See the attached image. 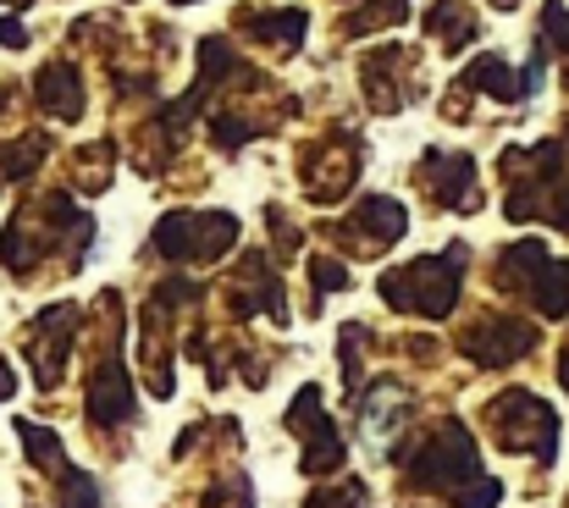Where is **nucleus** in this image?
Here are the masks:
<instances>
[{
	"label": "nucleus",
	"mask_w": 569,
	"mask_h": 508,
	"mask_svg": "<svg viewBox=\"0 0 569 508\" xmlns=\"http://www.w3.org/2000/svg\"><path fill=\"white\" fill-rule=\"evenodd\" d=\"M492 437L515 454H537V459L559 454V420L537 392H503L492 404Z\"/></svg>",
	"instance_id": "1"
},
{
	"label": "nucleus",
	"mask_w": 569,
	"mask_h": 508,
	"mask_svg": "<svg viewBox=\"0 0 569 508\" xmlns=\"http://www.w3.org/2000/svg\"><path fill=\"white\" fill-rule=\"evenodd\" d=\"M459 249L453 255H437V260H415L409 271H392L387 277V305L398 310H420V316H442L459 293Z\"/></svg>",
	"instance_id": "2"
},
{
	"label": "nucleus",
	"mask_w": 569,
	"mask_h": 508,
	"mask_svg": "<svg viewBox=\"0 0 569 508\" xmlns=\"http://www.w3.org/2000/svg\"><path fill=\"white\" fill-rule=\"evenodd\" d=\"M503 282H509V288H526V293L542 305V316H569V266L553 260L542 243L509 249V255H503Z\"/></svg>",
	"instance_id": "3"
},
{
	"label": "nucleus",
	"mask_w": 569,
	"mask_h": 508,
	"mask_svg": "<svg viewBox=\"0 0 569 508\" xmlns=\"http://www.w3.org/2000/svg\"><path fill=\"white\" fill-rule=\"evenodd\" d=\"M403 415H409V392H403V387L381 381L377 392H366V404H360V431H366V442L381 448V442L403 426Z\"/></svg>",
	"instance_id": "4"
},
{
	"label": "nucleus",
	"mask_w": 569,
	"mask_h": 508,
	"mask_svg": "<svg viewBox=\"0 0 569 508\" xmlns=\"http://www.w3.org/2000/svg\"><path fill=\"white\" fill-rule=\"evenodd\" d=\"M403 67H415V56H409V50H398V44H392V50H377V56L366 61L360 83H366V94L377 100L381 111H392V106L409 94V89L398 83V78H403Z\"/></svg>",
	"instance_id": "5"
},
{
	"label": "nucleus",
	"mask_w": 569,
	"mask_h": 508,
	"mask_svg": "<svg viewBox=\"0 0 569 508\" xmlns=\"http://www.w3.org/2000/svg\"><path fill=\"white\" fill-rule=\"evenodd\" d=\"M39 106H44V111H56L61 122L83 117V83H78V72H72L67 61L39 72Z\"/></svg>",
	"instance_id": "6"
},
{
	"label": "nucleus",
	"mask_w": 569,
	"mask_h": 508,
	"mask_svg": "<svg viewBox=\"0 0 569 508\" xmlns=\"http://www.w3.org/2000/svg\"><path fill=\"white\" fill-rule=\"evenodd\" d=\"M426 28H431L448 50H465V44L476 39V11H470L465 0H437V6L426 11Z\"/></svg>",
	"instance_id": "7"
},
{
	"label": "nucleus",
	"mask_w": 569,
	"mask_h": 508,
	"mask_svg": "<svg viewBox=\"0 0 569 508\" xmlns=\"http://www.w3.org/2000/svg\"><path fill=\"white\" fill-rule=\"evenodd\" d=\"M243 28H249L254 39L277 44V50H299V39H305V11H249Z\"/></svg>",
	"instance_id": "8"
},
{
	"label": "nucleus",
	"mask_w": 569,
	"mask_h": 508,
	"mask_svg": "<svg viewBox=\"0 0 569 508\" xmlns=\"http://www.w3.org/2000/svg\"><path fill=\"white\" fill-rule=\"evenodd\" d=\"M392 22H409V0H366L355 17H349V33H377Z\"/></svg>",
	"instance_id": "9"
},
{
	"label": "nucleus",
	"mask_w": 569,
	"mask_h": 508,
	"mask_svg": "<svg viewBox=\"0 0 569 508\" xmlns=\"http://www.w3.org/2000/svg\"><path fill=\"white\" fill-rule=\"evenodd\" d=\"M548 39L565 50V61H569V11L565 6H548Z\"/></svg>",
	"instance_id": "10"
},
{
	"label": "nucleus",
	"mask_w": 569,
	"mask_h": 508,
	"mask_svg": "<svg viewBox=\"0 0 569 508\" xmlns=\"http://www.w3.org/2000/svg\"><path fill=\"white\" fill-rule=\"evenodd\" d=\"M310 508H366V487H343L338 498H316Z\"/></svg>",
	"instance_id": "11"
},
{
	"label": "nucleus",
	"mask_w": 569,
	"mask_h": 508,
	"mask_svg": "<svg viewBox=\"0 0 569 508\" xmlns=\"http://www.w3.org/2000/svg\"><path fill=\"white\" fill-rule=\"evenodd\" d=\"M0 44H28V28L11 22V17H0Z\"/></svg>",
	"instance_id": "12"
},
{
	"label": "nucleus",
	"mask_w": 569,
	"mask_h": 508,
	"mask_svg": "<svg viewBox=\"0 0 569 508\" xmlns=\"http://www.w3.org/2000/svg\"><path fill=\"white\" fill-rule=\"evenodd\" d=\"M11 387H17V376H11V365H6V359H0V398H6V392H11Z\"/></svg>",
	"instance_id": "13"
},
{
	"label": "nucleus",
	"mask_w": 569,
	"mask_h": 508,
	"mask_svg": "<svg viewBox=\"0 0 569 508\" xmlns=\"http://www.w3.org/2000/svg\"><path fill=\"white\" fill-rule=\"evenodd\" d=\"M172 6H193V0H172Z\"/></svg>",
	"instance_id": "14"
}]
</instances>
